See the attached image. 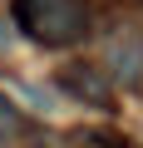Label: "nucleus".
<instances>
[{"label": "nucleus", "instance_id": "obj_1", "mask_svg": "<svg viewBox=\"0 0 143 148\" xmlns=\"http://www.w3.org/2000/svg\"><path fill=\"white\" fill-rule=\"evenodd\" d=\"M15 25L30 40H40L49 49H64V45L84 40L89 10L79 5V0H15Z\"/></svg>", "mask_w": 143, "mask_h": 148}, {"label": "nucleus", "instance_id": "obj_2", "mask_svg": "<svg viewBox=\"0 0 143 148\" xmlns=\"http://www.w3.org/2000/svg\"><path fill=\"white\" fill-rule=\"evenodd\" d=\"M59 84L74 94V99H84V104H94V109H109V99H114V89H109V79L99 69H89V64H69L64 74H59Z\"/></svg>", "mask_w": 143, "mask_h": 148}, {"label": "nucleus", "instance_id": "obj_3", "mask_svg": "<svg viewBox=\"0 0 143 148\" xmlns=\"http://www.w3.org/2000/svg\"><path fill=\"white\" fill-rule=\"evenodd\" d=\"M15 133H20V114L10 99H0V138H15Z\"/></svg>", "mask_w": 143, "mask_h": 148}]
</instances>
